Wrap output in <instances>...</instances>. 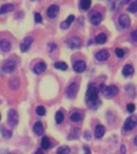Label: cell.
Here are the masks:
<instances>
[{"label": "cell", "instance_id": "obj_1", "mask_svg": "<svg viewBox=\"0 0 137 154\" xmlns=\"http://www.w3.org/2000/svg\"><path fill=\"white\" fill-rule=\"evenodd\" d=\"M87 103L91 108H96L99 103V89L95 84H89L86 92Z\"/></svg>", "mask_w": 137, "mask_h": 154}, {"label": "cell", "instance_id": "obj_2", "mask_svg": "<svg viewBox=\"0 0 137 154\" xmlns=\"http://www.w3.org/2000/svg\"><path fill=\"white\" fill-rule=\"evenodd\" d=\"M100 89L102 93L104 96L110 98L117 95L119 92V88L115 85H110V86H104L103 84L100 85Z\"/></svg>", "mask_w": 137, "mask_h": 154}, {"label": "cell", "instance_id": "obj_3", "mask_svg": "<svg viewBox=\"0 0 137 154\" xmlns=\"http://www.w3.org/2000/svg\"><path fill=\"white\" fill-rule=\"evenodd\" d=\"M19 122V115L16 110L14 109H10L8 112V116H7V124L10 127H14L18 125Z\"/></svg>", "mask_w": 137, "mask_h": 154}, {"label": "cell", "instance_id": "obj_4", "mask_svg": "<svg viewBox=\"0 0 137 154\" xmlns=\"http://www.w3.org/2000/svg\"><path fill=\"white\" fill-rule=\"evenodd\" d=\"M137 125V116H130L129 117L127 118L125 120L123 128L126 131H131Z\"/></svg>", "mask_w": 137, "mask_h": 154}, {"label": "cell", "instance_id": "obj_5", "mask_svg": "<svg viewBox=\"0 0 137 154\" xmlns=\"http://www.w3.org/2000/svg\"><path fill=\"white\" fill-rule=\"evenodd\" d=\"M89 19H90V21H91V23L95 25V26H97L103 20V16L99 12L93 11L89 14Z\"/></svg>", "mask_w": 137, "mask_h": 154}, {"label": "cell", "instance_id": "obj_6", "mask_svg": "<svg viewBox=\"0 0 137 154\" xmlns=\"http://www.w3.org/2000/svg\"><path fill=\"white\" fill-rule=\"evenodd\" d=\"M16 67V63L13 60H7L4 63V64L2 65L1 69H2V72L4 73H11V72H14V69Z\"/></svg>", "mask_w": 137, "mask_h": 154}, {"label": "cell", "instance_id": "obj_7", "mask_svg": "<svg viewBox=\"0 0 137 154\" xmlns=\"http://www.w3.org/2000/svg\"><path fill=\"white\" fill-rule=\"evenodd\" d=\"M67 46L72 49H76L81 47L82 42L79 37H72L67 41Z\"/></svg>", "mask_w": 137, "mask_h": 154}, {"label": "cell", "instance_id": "obj_8", "mask_svg": "<svg viewBox=\"0 0 137 154\" xmlns=\"http://www.w3.org/2000/svg\"><path fill=\"white\" fill-rule=\"evenodd\" d=\"M78 90H79V87L75 83H72L67 87V95L69 98H74L75 96H76L77 92H78Z\"/></svg>", "mask_w": 137, "mask_h": 154}, {"label": "cell", "instance_id": "obj_9", "mask_svg": "<svg viewBox=\"0 0 137 154\" xmlns=\"http://www.w3.org/2000/svg\"><path fill=\"white\" fill-rule=\"evenodd\" d=\"M119 23L123 28H127L129 27L130 24H131V19L130 17L126 14H120L119 17Z\"/></svg>", "mask_w": 137, "mask_h": 154}, {"label": "cell", "instance_id": "obj_10", "mask_svg": "<svg viewBox=\"0 0 137 154\" xmlns=\"http://www.w3.org/2000/svg\"><path fill=\"white\" fill-rule=\"evenodd\" d=\"M33 42V38L32 37H26V38H24L23 42L20 44V50L23 52H26L29 50V48L31 47V43Z\"/></svg>", "mask_w": 137, "mask_h": 154}, {"label": "cell", "instance_id": "obj_11", "mask_svg": "<svg viewBox=\"0 0 137 154\" xmlns=\"http://www.w3.org/2000/svg\"><path fill=\"white\" fill-rule=\"evenodd\" d=\"M73 69L77 73H82L86 69V63L83 60H78V61L74 63Z\"/></svg>", "mask_w": 137, "mask_h": 154}, {"label": "cell", "instance_id": "obj_12", "mask_svg": "<svg viewBox=\"0 0 137 154\" xmlns=\"http://www.w3.org/2000/svg\"><path fill=\"white\" fill-rule=\"evenodd\" d=\"M59 11V7L57 5H51L47 10V14L50 19H54L57 16Z\"/></svg>", "mask_w": 137, "mask_h": 154}, {"label": "cell", "instance_id": "obj_13", "mask_svg": "<svg viewBox=\"0 0 137 154\" xmlns=\"http://www.w3.org/2000/svg\"><path fill=\"white\" fill-rule=\"evenodd\" d=\"M96 58L99 61H105L109 58V52L107 50H101L96 53Z\"/></svg>", "mask_w": 137, "mask_h": 154}, {"label": "cell", "instance_id": "obj_14", "mask_svg": "<svg viewBox=\"0 0 137 154\" xmlns=\"http://www.w3.org/2000/svg\"><path fill=\"white\" fill-rule=\"evenodd\" d=\"M33 131L36 135L38 136H42L44 132V128H43V124L40 121H37V122L33 126Z\"/></svg>", "mask_w": 137, "mask_h": 154}, {"label": "cell", "instance_id": "obj_15", "mask_svg": "<svg viewBox=\"0 0 137 154\" xmlns=\"http://www.w3.org/2000/svg\"><path fill=\"white\" fill-rule=\"evenodd\" d=\"M47 68V65L44 62H39L37 64H35V66L34 67L33 71L35 73V74H41V73H43L44 71Z\"/></svg>", "mask_w": 137, "mask_h": 154}, {"label": "cell", "instance_id": "obj_16", "mask_svg": "<svg viewBox=\"0 0 137 154\" xmlns=\"http://www.w3.org/2000/svg\"><path fill=\"white\" fill-rule=\"evenodd\" d=\"M14 6L13 4H11V3L2 5V7H0V15L12 11H14Z\"/></svg>", "mask_w": 137, "mask_h": 154}, {"label": "cell", "instance_id": "obj_17", "mask_svg": "<svg viewBox=\"0 0 137 154\" xmlns=\"http://www.w3.org/2000/svg\"><path fill=\"white\" fill-rule=\"evenodd\" d=\"M75 20V16L73 15V14H71V15H69V16L67 17V19L65 20V21H63L62 23L60 24V27L62 29H67L69 28L70 25H71V23H72V22L74 21Z\"/></svg>", "mask_w": 137, "mask_h": 154}, {"label": "cell", "instance_id": "obj_18", "mask_svg": "<svg viewBox=\"0 0 137 154\" xmlns=\"http://www.w3.org/2000/svg\"><path fill=\"white\" fill-rule=\"evenodd\" d=\"M11 43L9 41L7 40V39H2L0 41V49L4 51V52H7L11 50Z\"/></svg>", "mask_w": 137, "mask_h": 154}, {"label": "cell", "instance_id": "obj_19", "mask_svg": "<svg viewBox=\"0 0 137 154\" xmlns=\"http://www.w3.org/2000/svg\"><path fill=\"white\" fill-rule=\"evenodd\" d=\"M104 132H105V128H104L103 125H99L96 126V130H95V136H96V138L103 137V136L104 135Z\"/></svg>", "mask_w": 137, "mask_h": 154}, {"label": "cell", "instance_id": "obj_20", "mask_svg": "<svg viewBox=\"0 0 137 154\" xmlns=\"http://www.w3.org/2000/svg\"><path fill=\"white\" fill-rule=\"evenodd\" d=\"M133 72H134V68L131 64H126L123 68L122 73L124 76H129L133 74Z\"/></svg>", "mask_w": 137, "mask_h": 154}, {"label": "cell", "instance_id": "obj_21", "mask_svg": "<svg viewBox=\"0 0 137 154\" xmlns=\"http://www.w3.org/2000/svg\"><path fill=\"white\" fill-rule=\"evenodd\" d=\"M95 41L98 44H103V43H105L107 42V36L104 33L99 34L98 35H96Z\"/></svg>", "mask_w": 137, "mask_h": 154}, {"label": "cell", "instance_id": "obj_22", "mask_svg": "<svg viewBox=\"0 0 137 154\" xmlns=\"http://www.w3.org/2000/svg\"><path fill=\"white\" fill-rule=\"evenodd\" d=\"M10 88L11 89H14V90H16L18 89V88L19 87V79L17 78V77H14L11 79L9 82Z\"/></svg>", "mask_w": 137, "mask_h": 154}, {"label": "cell", "instance_id": "obj_23", "mask_svg": "<svg viewBox=\"0 0 137 154\" xmlns=\"http://www.w3.org/2000/svg\"><path fill=\"white\" fill-rule=\"evenodd\" d=\"M50 140L47 137H43V139H42V141H41V147L42 149H44V150H47L50 148Z\"/></svg>", "mask_w": 137, "mask_h": 154}, {"label": "cell", "instance_id": "obj_24", "mask_svg": "<svg viewBox=\"0 0 137 154\" xmlns=\"http://www.w3.org/2000/svg\"><path fill=\"white\" fill-rule=\"evenodd\" d=\"M70 119L72 121H74V122H79V121H80L83 119V116L79 112H75L72 113V116H70Z\"/></svg>", "mask_w": 137, "mask_h": 154}, {"label": "cell", "instance_id": "obj_25", "mask_svg": "<svg viewBox=\"0 0 137 154\" xmlns=\"http://www.w3.org/2000/svg\"><path fill=\"white\" fill-rule=\"evenodd\" d=\"M71 149L68 146H61L57 149V154H69Z\"/></svg>", "mask_w": 137, "mask_h": 154}, {"label": "cell", "instance_id": "obj_26", "mask_svg": "<svg viewBox=\"0 0 137 154\" xmlns=\"http://www.w3.org/2000/svg\"><path fill=\"white\" fill-rule=\"evenodd\" d=\"M55 67L57 69L62 70V71H66L67 69V64L64 62H56L55 63Z\"/></svg>", "mask_w": 137, "mask_h": 154}, {"label": "cell", "instance_id": "obj_27", "mask_svg": "<svg viewBox=\"0 0 137 154\" xmlns=\"http://www.w3.org/2000/svg\"><path fill=\"white\" fill-rule=\"evenodd\" d=\"M91 5V1L90 0H83L80 2V7L83 10H88Z\"/></svg>", "mask_w": 137, "mask_h": 154}, {"label": "cell", "instance_id": "obj_28", "mask_svg": "<svg viewBox=\"0 0 137 154\" xmlns=\"http://www.w3.org/2000/svg\"><path fill=\"white\" fill-rule=\"evenodd\" d=\"M127 11L129 12H131V13H135V12H137V0H135V1H134V2H132L131 4H130V6L128 7V8H127Z\"/></svg>", "mask_w": 137, "mask_h": 154}, {"label": "cell", "instance_id": "obj_29", "mask_svg": "<svg viewBox=\"0 0 137 154\" xmlns=\"http://www.w3.org/2000/svg\"><path fill=\"white\" fill-rule=\"evenodd\" d=\"M125 90H126V92L127 93V95L129 96H132V98L134 97V95L132 93V91L133 93L135 94V87L132 84H130V85H127V86L125 87Z\"/></svg>", "mask_w": 137, "mask_h": 154}, {"label": "cell", "instance_id": "obj_30", "mask_svg": "<svg viewBox=\"0 0 137 154\" xmlns=\"http://www.w3.org/2000/svg\"><path fill=\"white\" fill-rule=\"evenodd\" d=\"M64 119V116H63V113L62 112H57L56 115H55V121L57 124H61L62 122V120Z\"/></svg>", "mask_w": 137, "mask_h": 154}, {"label": "cell", "instance_id": "obj_31", "mask_svg": "<svg viewBox=\"0 0 137 154\" xmlns=\"http://www.w3.org/2000/svg\"><path fill=\"white\" fill-rule=\"evenodd\" d=\"M1 133H2V137H4V138H10L12 136L11 131L7 130L3 127L1 128Z\"/></svg>", "mask_w": 137, "mask_h": 154}, {"label": "cell", "instance_id": "obj_32", "mask_svg": "<svg viewBox=\"0 0 137 154\" xmlns=\"http://www.w3.org/2000/svg\"><path fill=\"white\" fill-rule=\"evenodd\" d=\"M36 113L38 114L39 116H43L46 114V109L43 106H38V108H36Z\"/></svg>", "mask_w": 137, "mask_h": 154}, {"label": "cell", "instance_id": "obj_33", "mask_svg": "<svg viewBox=\"0 0 137 154\" xmlns=\"http://www.w3.org/2000/svg\"><path fill=\"white\" fill-rule=\"evenodd\" d=\"M115 52V55H117L119 58H122L123 56L124 55V51H123V50L121 49V48H116Z\"/></svg>", "mask_w": 137, "mask_h": 154}, {"label": "cell", "instance_id": "obj_34", "mask_svg": "<svg viewBox=\"0 0 137 154\" xmlns=\"http://www.w3.org/2000/svg\"><path fill=\"white\" fill-rule=\"evenodd\" d=\"M35 21L38 23H40L43 22V18L41 16V14L39 13H35Z\"/></svg>", "mask_w": 137, "mask_h": 154}, {"label": "cell", "instance_id": "obj_35", "mask_svg": "<svg viewBox=\"0 0 137 154\" xmlns=\"http://www.w3.org/2000/svg\"><path fill=\"white\" fill-rule=\"evenodd\" d=\"M135 109V107L133 103H128L127 105V110L128 112L130 113H132L134 112Z\"/></svg>", "mask_w": 137, "mask_h": 154}, {"label": "cell", "instance_id": "obj_36", "mask_svg": "<svg viewBox=\"0 0 137 154\" xmlns=\"http://www.w3.org/2000/svg\"><path fill=\"white\" fill-rule=\"evenodd\" d=\"M131 36H132V38L133 40L135 41V42H137V30H135V31H132Z\"/></svg>", "mask_w": 137, "mask_h": 154}, {"label": "cell", "instance_id": "obj_37", "mask_svg": "<svg viewBox=\"0 0 137 154\" xmlns=\"http://www.w3.org/2000/svg\"><path fill=\"white\" fill-rule=\"evenodd\" d=\"M84 138L86 140H90L91 139V133L89 131H86L84 132Z\"/></svg>", "mask_w": 137, "mask_h": 154}, {"label": "cell", "instance_id": "obj_38", "mask_svg": "<svg viewBox=\"0 0 137 154\" xmlns=\"http://www.w3.org/2000/svg\"><path fill=\"white\" fill-rule=\"evenodd\" d=\"M49 47H50V51H53L55 50V48H56V46H55V44H50L49 45Z\"/></svg>", "mask_w": 137, "mask_h": 154}, {"label": "cell", "instance_id": "obj_39", "mask_svg": "<svg viewBox=\"0 0 137 154\" xmlns=\"http://www.w3.org/2000/svg\"><path fill=\"white\" fill-rule=\"evenodd\" d=\"M84 150L86 151V152H85V154H91V151L89 150L88 149V147H87V146H84Z\"/></svg>", "mask_w": 137, "mask_h": 154}, {"label": "cell", "instance_id": "obj_40", "mask_svg": "<svg viewBox=\"0 0 137 154\" xmlns=\"http://www.w3.org/2000/svg\"><path fill=\"white\" fill-rule=\"evenodd\" d=\"M121 152H122L123 153H124V152H126V148H125V146L123 144V145H121Z\"/></svg>", "mask_w": 137, "mask_h": 154}, {"label": "cell", "instance_id": "obj_41", "mask_svg": "<svg viewBox=\"0 0 137 154\" xmlns=\"http://www.w3.org/2000/svg\"><path fill=\"white\" fill-rule=\"evenodd\" d=\"M35 154H43V152H42V150H41V149H38V150L36 151V152Z\"/></svg>", "mask_w": 137, "mask_h": 154}, {"label": "cell", "instance_id": "obj_42", "mask_svg": "<svg viewBox=\"0 0 137 154\" xmlns=\"http://www.w3.org/2000/svg\"><path fill=\"white\" fill-rule=\"evenodd\" d=\"M134 143H135V145L137 146V135L135 136V138H134Z\"/></svg>", "mask_w": 137, "mask_h": 154}, {"label": "cell", "instance_id": "obj_43", "mask_svg": "<svg viewBox=\"0 0 137 154\" xmlns=\"http://www.w3.org/2000/svg\"><path fill=\"white\" fill-rule=\"evenodd\" d=\"M0 120H1V115H0Z\"/></svg>", "mask_w": 137, "mask_h": 154}]
</instances>
